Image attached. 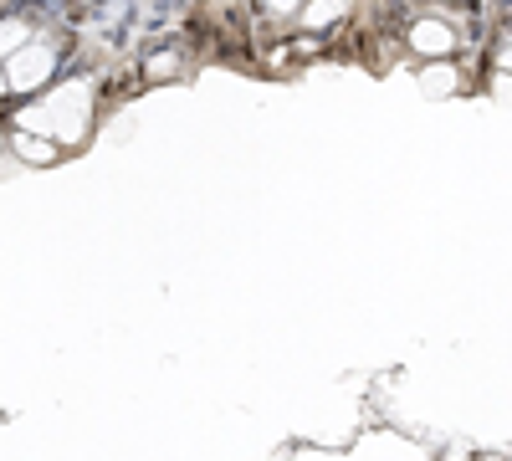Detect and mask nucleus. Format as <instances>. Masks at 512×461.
Returning <instances> with one entry per match:
<instances>
[{"label": "nucleus", "mask_w": 512, "mask_h": 461, "mask_svg": "<svg viewBox=\"0 0 512 461\" xmlns=\"http://www.w3.org/2000/svg\"><path fill=\"white\" fill-rule=\"evenodd\" d=\"M6 144L16 149L21 164H31V170H52V164L62 159V149H57L52 139H36V134H11Z\"/></svg>", "instance_id": "nucleus-4"}, {"label": "nucleus", "mask_w": 512, "mask_h": 461, "mask_svg": "<svg viewBox=\"0 0 512 461\" xmlns=\"http://www.w3.org/2000/svg\"><path fill=\"white\" fill-rule=\"evenodd\" d=\"M456 82H461V72L451 62H431V67L420 72V88L425 93H456Z\"/></svg>", "instance_id": "nucleus-6"}, {"label": "nucleus", "mask_w": 512, "mask_h": 461, "mask_svg": "<svg viewBox=\"0 0 512 461\" xmlns=\"http://www.w3.org/2000/svg\"><path fill=\"white\" fill-rule=\"evenodd\" d=\"M52 72H57V47L41 41V36H31L26 47L6 62V88L11 93H36V88H47Z\"/></svg>", "instance_id": "nucleus-2"}, {"label": "nucleus", "mask_w": 512, "mask_h": 461, "mask_svg": "<svg viewBox=\"0 0 512 461\" xmlns=\"http://www.w3.org/2000/svg\"><path fill=\"white\" fill-rule=\"evenodd\" d=\"M497 67H502V77H512V31L502 36V47H497Z\"/></svg>", "instance_id": "nucleus-9"}, {"label": "nucleus", "mask_w": 512, "mask_h": 461, "mask_svg": "<svg viewBox=\"0 0 512 461\" xmlns=\"http://www.w3.org/2000/svg\"><path fill=\"white\" fill-rule=\"evenodd\" d=\"M410 47H415L420 57H431V62H446L451 47H456V31H451L446 16H420V21L410 26Z\"/></svg>", "instance_id": "nucleus-3"}, {"label": "nucleus", "mask_w": 512, "mask_h": 461, "mask_svg": "<svg viewBox=\"0 0 512 461\" xmlns=\"http://www.w3.org/2000/svg\"><path fill=\"white\" fill-rule=\"evenodd\" d=\"M0 154H6V134H0Z\"/></svg>", "instance_id": "nucleus-11"}, {"label": "nucleus", "mask_w": 512, "mask_h": 461, "mask_svg": "<svg viewBox=\"0 0 512 461\" xmlns=\"http://www.w3.org/2000/svg\"><path fill=\"white\" fill-rule=\"evenodd\" d=\"M344 11H349V6H338V0H323V6L297 11V21H303L308 31H323V26H333V21H344Z\"/></svg>", "instance_id": "nucleus-7"}, {"label": "nucleus", "mask_w": 512, "mask_h": 461, "mask_svg": "<svg viewBox=\"0 0 512 461\" xmlns=\"http://www.w3.org/2000/svg\"><path fill=\"white\" fill-rule=\"evenodd\" d=\"M31 41V21H21V16H6L0 21V62H11L21 47Z\"/></svg>", "instance_id": "nucleus-5"}, {"label": "nucleus", "mask_w": 512, "mask_h": 461, "mask_svg": "<svg viewBox=\"0 0 512 461\" xmlns=\"http://www.w3.org/2000/svg\"><path fill=\"white\" fill-rule=\"evenodd\" d=\"M0 93H11V88H6V67H0Z\"/></svg>", "instance_id": "nucleus-10"}, {"label": "nucleus", "mask_w": 512, "mask_h": 461, "mask_svg": "<svg viewBox=\"0 0 512 461\" xmlns=\"http://www.w3.org/2000/svg\"><path fill=\"white\" fill-rule=\"evenodd\" d=\"M144 72H149V77H175V72H180V52H159V57H149Z\"/></svg>", "instance_id": "nucleus-8"}, {"label": "nucleus", "mask_w": 512, "mask_h": 461, "mask_svg": "<svg viewBox=\"0 0 512 461\" xmlns=\"http://www.w3.org/2000/svg\"><path fill=\"white\" fill-rule=\"evenodd\" d=\"M41 113H47V129H52V144H82L93 129V82L88 77H72L62 88H52L41 98Z\"/></svg>", "instance_id": "nucleus-1"}]
</instances>
